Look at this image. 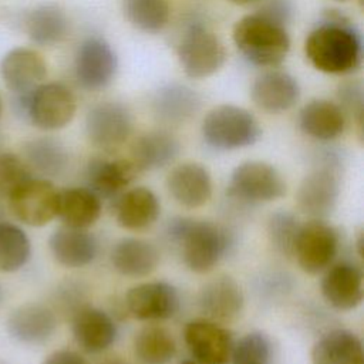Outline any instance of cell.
Here are the masks:
<instances>
[{
    "instance_id": "obj_21",
    "label": "cell",
    "mask_w": 364,
    "mask_h": 364,
    "mask_svg": "<svg viewBox=\"0 0 364 364\" xmlns=\"http://www.w3.org/2000/svg\"><path fill=\"white\" fill-rule=\"evenodd\" d=\"M166 188L172 198L182 206L200 208L210 199L212 178L203 165L183 162L169 172Z\"/></svg>"
},
{
    "instance_id": "obj_32",
    "label": "cell",
    "mask_w": 364,
    "mask_h": 364,
    "mask_svg": "<svg viewBox=\"0 0 364 364\" xmlns=\"http://www.w3.org/2000/svg\"><path fill=\"white\" fill-rule=\"evenodd\" d=\"M24 162L30 171H36L41 178H57L65 172L70 164V154L65 145L51 136L30 139L23 146Z\"/></svg>"
},
{
    "instance_id": "obj_28",
    "label": "cell",
    "mask_w": 364,
    "mask_h": 364,
    "mask_svg": "<svg viewBox=\"0 0 364 364\" xmlns=\"http://www.w3.org/2000/svg\"><path fill=\"white\" fill-rule=\"evenodd\" d=\"M179 151L181 144L169 131H148L139 135L131 148L132 164L138 171L159 169L173 162Z\"/></svg>"
},
{
    "instance_id": "obj_35",
    "label": "cell",
    "mask_w": 364,
    "mask_h": 364,
    "mask_svg": "<svg viewBox=\"0 0 364 364\" xmlns=\"http://www.w3.org/2000/svg\"><path fill=\"white\" fill-rule=\"evenodd\" d=\"M31 243L26 232L10 222H0V272L21 269L30 259Z\"/></svg>"
},
{
    "instance_id": "obj_33",
    "label": "cell",
    "mask_w": 364,
    "mask_h": 364,
    "mask_svg": "<svg viewBox=\"0 0 364 364\" xmlns=\"http://www.w3.org/2000/svg\"><path fill=\"white\" fill-rule=\"evenodd\" d=\"M134 353L142 364H168L176 354V341L165 327L146 326L134 338Z\"/></svg>"
},
{
    "instance_id": "obj_44",
    "label": "cell",
    "mask_w": 364,
    "mask_h": 364,
    "mask_svg": "<svg viewBox=\"0 0 364 364\" xmlns=\"http://www.w3.org/2000/svg\"><path fill=\"white\" fill-rule=\"evenodd\" d=\"M3 299H4V291H3V287H1V284H0V306H1V303H3Z\"/></svg>"
},
{
    "instance_id": "obj_16",
    "label": "cell",
    "mask_w": 364,
    "mask_h": 364,
    "mask_svg": "<svg viewBox=\"0 0 364 364\" xmlns=\"http://www.w3.org/2000/svg\"><path fill=\"white\" fill-rule=\"evenodd\" d=\"M301 94L300 84L290 73L269 70L260 74L252 84V101L263 111L279 114L296 105Z\"/></svg>"
},
{
    "instance_id": "obj_31",
    "label": "cell",
    "mask_w": 364,
    "mask_h": 364,
    "mask_svg": "<svg viewBox=\"0 0 364 364\" xmlns=\"http://www.w3.org/2000/svg\"><path fill=\"white\" fill-rule=\"evenodd\" d=\"M101 215V199L88 188H68L58 191L57 216L64 226L87 229Z\"/></svg>"
},
{
    "instance_id": "obj_19",
    "label": "cell",
    "mask_w": 364,
    "mask_h": 364,
    "mask_svg": "<svg viewBox=\"0 0 364 364\" xmlns=\"http://www.w3.org/2000/svg\"><path fill=\"white\" fill-rule=\"evenodd\" d=\"M71 331L77 346L91 354L107 350L117 337L111 316L92 306H82L73 314Z\"/></svg>"
},
{
    "instance_id": "obj_15",
    "label": "cell",
    "mask_w": 364,
    "mask_h": 364,
    "mask_svg": "<svg viewBox=\"0 0 364 364\" xmlns=\"http://www.w3.org/2000/svg\"><path fill=\"white\" fill-rule=\"evenodd\" d=\"M0 77L13 94L28 92L44 82L47 64L36 50L14 47L0 60Z\"/></svg>"
},
{
    "instance_id": "obj_49",
    "label": "cell",
    "mask_w": 364,
    "mask_h": 364,
    "mask_svg": "<svg viewBox=\"0 0 364 364\" xmlns=\"http://www.w3.org/2000/svg\"><path fill=\"white\" fill-rule=\"evenodd\" d=\"M0 145H1V138H0Z\"/></svg>"
},
{
    "instance_id": "obj_1",
    "label": "cell",
    "mask_w": 364,
    "mask_h": 364,
    "mask_svg": "<svg viewBox=\"0 0 364 364\" xmlns=\"http://www.w3.org/2000/svg\"><path fill=\"white\" fill-rule=\"evenodd\" d=\"M304 53L310 64L326 74H351L363 61V37L340 10H326L307 34Z\"/></svg>"
},
{
    "instance_id": "obj_22",
    "label": "cell",
    "mask_w": 364,
    "mask_h": 364,
    "mask_svg": "<svg viewBox=\"0 0 364 364\" xmlns=\"http://www.w3.org/2000/svg\"><path fill=\"white\" fill-rule=\"evenodd\" d=\"M243 301L239 283L228 274H220L205 283L198 297L200 311L212 320L222 321L235 318L242 311Z\"/></svg>"
},
{
    "instance_id": "obj_36",
    "label": "cell",
    "mask_w": 364,
    "mask_h": 364,
    "mask_svg": "<svg viewBox=\"0 0 364 364\" xmlns=\"http://www.w3.org/2000/svg\"><path fill=\"white\" fill-rule=\"evenodd\" d=\"M301 223L289 210L273 212L267 220V235L273 247L283 256H293Z\"/></svg>"
},
{
    "instance_id": "obj_50",
    "label": "cell",
    "mask_w": 364,
    "mask_h": 364,
    "mask_svg": "<svg viewBox=\"0 0 364 364\" xmlns=\"http://www.w3.org/2000/svg\"><path fill=\"white\" fill-rule=\"evenodd\" d=\"M0 364H4V363H1V361H0Z\"/></svg>"
},
{
    "instance_id": "obj_7",
    "label": "cell",
    "mask_w": 364,
    "mask_h": 364,
    "mask_svg": "<svg viewBox=\"0 0 364 364\" xmlns=\"http://www.w3.org/2000/svg\"><path fill=\"white\" fill-rule=\"evenodd\" d=\"M340 196V162L334 152H324L320 164L300 182L297 208L313 219H326L336 209Z\"/></svg>"
},
{
    "instance_id": "obj_14",
    "label": "cell",
    "mask_w": 364,
    "mask_h": 364,
    "mask_svg": "<svg viewBox=\"0 0 364 364\" xmlns=\"http://www.w3.org/2000/svg\"><path fill=\"white\" fill-rule=\"evenodd\" d=\"M125 304L128 311L138 320H166L178 311L179 294L171 283L146 282L128 290Z\"/></svg>"
},
{
    "instance_id": "obj_27",
    "label": "cell",
    "mask_w": 364,
    "mask_h": 364,
    "mask_svg": "<svg viewBox=\"0 0 364 364\" xmlns=\"http://www.w3.org/2000/svg\"><path fill=\"white\" fill-rule=\"evenodd\" d=\"M112 267L127 277L151 274L159 263V252L151 242L139 237L118 240L109 255Z\"/></svg>"
},
{
    "instance_id": "obj_2",
    "label": "cell",
    "mask_w": 364,
    "mask_h": 364,
    "mask_svg": "<svg viewBox=\"0 0 364 364\" xmlns=\"http://www.w3.org/2000/svg\"><path fill=\"white\" fill-rule=\"evenodd\" d=\"M166 235L178 243L186 267L196 273L212 270L230 246V237L225 229L212 222L192 218L171 219Z\"/></svg>"
},
{
    "instance_id": "obj_46",
    "label": "cell",
    "mask_w": 364,
    "mask_h": 364,
    "mask_svg": "<svg viewBox=\"0 0 364 364\" xmlns=\"http://www.w3.org/2000/svg\"><path fill=\"white\" fill-rule=\"evenodd\" d=\"M3 220H4V210H3V208L0 205V222H3Z\"/></svg>"
},
{
    "instance_id": "obj_29",
    "label": "cell",
    "mask_w": 364,
    "mask_h": 364,
    "mask_svg": "<svg viewBox=\"0 0 364 364\" xmlns=\"http://www.w3.org/2000/svg\"><path fill=\"white\" fill-rule=\"evenodd\" d=\"M117 223L128 230H141L151 226L159 216L161 205L156 195L145 188L136 186L122 193L115 202Z\"/></svg>"
},
{
    "instance_id": "obj_17",
    "label": "cell",
    "mask_w": 364,
    "mask_h": 364,
    "mask_svg": "<svg viewBox=\"0 0 364 364\" xmlns=\"http://www.w3.org/2000/svg\"><path fill=\"white\" fill-rule=\"evenodd\" d=\"M57 328L55 313L40 303H26L14 309L6 320L9 336L28 346L48 341Z\"/></svg>"
},
{
    "instance_id": "obj_20",
    "label": "cell",
    "mask_w": 364,
    "mask_h": 364,
    "mask_svg": "<svg viewBox=\"0 0 364 364\" xmlns=\"http://www.w3.org/2000/svg\"><path fill=\"white\" fill-rule=\"evenodd\" d=\"M320 289L326 301L334 309L353 310L363 301V272L353 263H337L326 272Z\"/></svg>"
},
{
    "instance_id": "obj_26",
    "label": "cell",
    "mask_w": 364,
    "mask_h": 364,
    "mask_svg": "<svg viewBox=\"0 0 364 364\" xmlns=\"http://www.w3.org/2000/svg\"><path fill=\"white\" fill-rule=\"evenodd\" d=\"M24 31L28 38L41 47L61 43L70 30L67 13L57 3H41L24 17Z\"/></svg>"
},
{
    "instance_id": "obj_9",
    "label": "cell",
    "mask_w": 364,
    "mask_h": 364,
    "mask_svg": "<svg viewBox=\"0 0 364 364\" xmlns=\"http://www.w3.org/2000/svg\"><path fill=\"white\" fill-rule=\"evenodd\" d=\"M118 58L112 46L100 36L85 37L74 55V77L87 91L107 88L115 78Z\"/></svg>"
},
{
    "instance_id": "obj_30",
    "label": "cell",
    "mask_w": 364,
    "mask_h": 364,
    "mask_svg": "<svg viewBox=\"0 0 364 364\" xmlns=\"http://www.w3.org/2000/svg\"><path fill=\"white\" fill-rule=\"evenodd\" d=\"M311 364H364L363 343L350 330H331L313 346Z\"/></svg>"
},
{
    "instance_id": "obj_10",
    "label": "cell",
    "mask_w": 364,
    "mask_h": 364,
    "mask_svg": "<svg viewBox=\"0 0 364 364\" xmlns=\"http://www.w3.org/2000/svg\"><path fill=\"white\" fill-rule=\"evenodd\" d=\"M134 117L129 108L118 101H102L90 108L85 117L88 141L104 151L119 148L132 134Z\"/></svg>"
},
{
    "instance_id": "obj_47",
    "label": "cell",
    "mask_w": 364,
    "mask_h": 364,
    "mask_svg": "<svg viewBox=\"0 0 364 364\" xmlns=\"http://www.w3.org/2000/svg\"><path fill=\"white\" fill-rule=\"evenodd\" d=\"M1 111H3V101H1V97H0V115H1Z\"/></svg>"
},
{
    "instance_id": "obj_8",
    "label": "cell",
    "mask_w": 364,
    "mask_h": 364,
    "mask_svg": "<svg viewBox=\"0 0 364 364\" xmlns=\"http://www.w3.org/2000/svg\"><path fill=\"white\" fill-rule=\"evenodd\" d=\"M228 193L249 203L272 202L286 195V182L273 165L263 161H246L233 169Z\"/></svg>"
},
{
    "instance_id": "obj_5",
    "label": "cell",
    "mask_w": 364,
    "mask_h": 364,
    "mask_svg": "<svg viewBox=\"0 0 364 364\" xmlns=\"http://www.w3.org/2000/svg\"><path fill=\"white\" fill-rule=\"evenodd\" d=\"M203 142L215 151L250 146L262 135L256 117L243 107L222 104L212 108L200 125Z\"/></svg>"
},
{
    "instance_id": "obj_23",
    "label": "cell",
    "mask_w": 364,
    "mask_h": 364,
    "mask_svg": "<svg viewBox=\"0 0 364 364\" xmlns=\"http://www.w3.org/2000/svg\"><path fill=\"white\" fill-rule=\"evenodd\" d=\"M53 257L65 267L77 269L90 264L98 252V243L87 229L61 226L48 239Z\"/></svg>"
},
{
    "instance_id": "obj_25",
    "label": "cell",
    "mask_w": 364,
    "mask_h": 364,
    "mask_svg": "<svg viewBox=\"0 0 364 364\" xmlns=\"http://www.w3.org/2000/svg\"><path fill=\"white\" fill-rule=\"evenodd\" d=\"M136 172L138 169L132 161L95 158L87 165L85 181L88 189L100 199H109L127 188L135 179Z\"/></svg>"
},
{
    "instance_id": "obj_3",
    "label": "cell",
    "mask_w": 364,
    "mask_h": 364,
    "mask_svg": "<svg viewBox=\"0 0 364 364\" xmlns=\"http://www.w3.org/2000/svg\"><path fill=\"white\" fill-rule=\"evenodd\" d=\"M233 41L250 64L263 68L279 67L290 51V37L286 27L256 11L236 21Z\"/></svg>"
},
{
    "instance_id": "obj_34",
    "label": "cell",
    "mask_w": 364,
    "mask_h": 364,
    "mask_svg": "<svg viewBox=\"0 0 364 364\" xmlns=\"http://www.w3.org/2000/svg\"><path fill=\"white\" fill-rule=\"evenodd\" d=\"M122 11L131 26L155 34L166 27L171 7L168 0H122Z\"/></svg>"
},
{
    "instance_id": "obj_11",
    "label": "cell",
    "mask_w": 364,
    "mask_h": 364,
    "mask_svg": "<svg viewBox=\"0 0 364 364\" xmlns=\"http://www.w3.org/2000/svg\"><path fill=\"white\" fill-rule=\"evenodd\" d=\"M338 252V233L323 219H311L300 226L293 256L309 274L326 270Z\"/></svg>"
},
{
    "instance_id": "obj_48",
    "label": "cell",
    "mask_w": 364,
    "mask_h": 364,
    "mask_svg": "<svg viewBox=\"0 0 364 364\" xmlns=\"http://www.w3.org/2000/svg\"><path fill=\"white\" fill-rule=\"evenodd\" d=\"M334 1H347V0H334Z\"/></svg>"
},
{
    "instance_id": "obj_42",
    "label": "cell",
    "mask_w": 364,
    "mask_h": 364,
    "mask_svg": "<svg viewBox=\"0 0 364 364\" xmlns=\"http://www.w3.org/2000/svg\"><path fill=\"white\" fill-rule=\"evenodd\" d=\"M230 3L236 4V6H249V4H253V3H257L259 0H229Z\"/></svg>"
},
{
    "instance_id": "obj_18",
    "label": "cell",
    "mask_w": 364,
    "mask_h": 364,
    "mask_svg": "<svg viewBox=\"0 0 364 364\" xmlns=\"http://www.w3.org/2000/svg\"><path fill=\"white\" fill-rule=\"evenodd\" d=\"M202 107V98L192 87L182 82H166L155 90L151 108L156 119L169 125H181L192 119Z\"/></svg>"
},
{
    "instance_id": "obj_41",
    "label": "cell",
    "mask_w": 364,
    "mask_h": 364,
    "mask_svg": "<svg viewBox=\"0 0 364 364\" xmlns=\"http://www.w3.org/2000/svg\"><path fill=\"white\" fill-rule=\"evenodd\" d=\"M43 364H87L81 354L73 350H57L46 357Z\"/></svg>"
},
{
    "instance_id": "obj_40",
    "label": "cell",
    "mask_w": 364,
    "mask_h": 364,
    "mask_svg": "<svg viewBox=\"0 0 364 364\" xmlns=\"http://www.w3.org/2000/svg\"><path fill=\"white\" fill-rule=\"evenodd\" d=\"M257 14L286 27L294 16L293 0H259Z\"/></svg>"
},
{
    "instance_id": "obj_43",
    "label": "cell",
    "mask_w": 364,
    "mask_h": 364,
    "mask_svg": "<svg viewBox=\"0 0 364 364\" xmlns=\"http://www.w3.org/2000/svg\"><path fill=\"white\" fill-rule=\"evenodd\" d=\"M101 364H128V363L115 358V360H107V361H104V363H101Z\"/></svg>"
},
{
    "instance_id": "obj_45",
    "label": "cell",
    "mask_w": 364,
    "mask_h": 364,
    "mask_svg": "<svg viewBox=\"0 0 364 364\" xmlns=\"http://www.w3.org/2000/svg\"><path fill=\"white\" fill-rule=\"evenodd\" d=\"M179 364H198L195 360H183L182 363H179Z\"/></svg>"
},
{
    "instance_id": "obj_39",
    "label": "cell",
    "mask_w": 364,
    "mask_h": 364,
    "mask_svg": "<svg viewBox=\"0 0 364 364\" xmlns=\"http://www.w3.org/2000/svg\"><path fill=\"white\" fill-rule=\"evenodd\" d=\"M337 101L343 112L353 117L358 128H361L364 111V85L361 80L343 81L337 88Z\"/></svg>"
},
{
    "instance_id": "obj_13",
    "label": "cell",
    "mask_w": 364,
    "mask_h": 364,
    "mask_svg": "<svg viewBox=\"0 0 364 364\" xmlns=\"http://www.w3.org/2000/svg\"><path fill=\"white\" fill-rule=\"evenodd\" d=\"M183 340L198 364H226L230 360L232 334L212 320L189 321Z\"/></svg>"
},
{
    "instance_id": "obj_24",
    "label": "cell",
    "mask_w": 364,
    "mask_h": 364,
    "mask_svg": "<svg viewBox=\"0 0 364 364\" xmlns=\"http://www.w3.org/2000/svg\"><path fill=\"white\" fill-rule=\"evenodd\" d=\"M299 127L306 135L317 141H333L344 132L346 114L337 102L314 98L301 107Z\"/></svg>"
},
{
    "instance_id": "obj_38",
    "label": "cell",
    "mask_w": 364,
    "mask_h": 364,
    "mask_svg": "<svg viewBox=\"0 0 364 364\" xmlns=\"http://www.w3.org/2000/svg\"><path fill=\"white\" fill-rule=\"evenodd\" d=\"M31 171L21 159L13 152L0 154V198L10 199V196L31 178Z\"/></svg>"
},
{
    "instance_id": "obj_12",
    "label": "cell",
    "mask_w": 364,
    "mask_h": 364,
    "mask_svg": "<svg viewBox=\"0 0 364 364\" xmlns=\"http://www.w3.org/2000/svg\"><path fill=\"white\" fill-rule=\"evenodd\" d=\"M58 191L47 178L31 176L9 199L13 215L24 225L40 228L57 216Z\"/></svg>"
},
{
    "instance_id": "obj_6",
    "label": "cell",
    "mask_w": 364,
    "mask_h": 364,
    "mask_svg": "<svg viewBox=\"0 0 364 364\" xmlns=\"http://www.w3.org/2000/svg\"><path fill=\"white\" fill-rule=\"evenodd\" d=\"M183 73L195 80L216 74L226 61V50L220 38L200 20H191L176 47Z\"/></svg>"
},
{
    "instance_id": "obj_37",
    "label": "cell",
    "mask_w": 364,
    "mask_h": 364,
    "mask_svg": "<svg viewBox=\"0 0 364 364\" xmlns=\"http://www.w3.org/2000/svg\"><path fill=\"white\" fill-rule=\"evenodd\" d=\"M272 355V343L260 331L245 334L232 347V364H267Z\"/></svg>"
},
{
    "instance_id": "obj_4",
    "label": "cell",
    "mask_w": 364,
    "mask_h": 364,
    "mask_svg": "<svg viewBox=\"0 0 364 364\" xmlns=\"http://www.w3.org/2000/svg\"><path fill=\"white\" fill-rule=\"evenodd\" d=\"M14 112L44 131L67 127L77 111L73 91L63 82H41L28 92L14 94Z\"/></svg>"
}]
</instances>
